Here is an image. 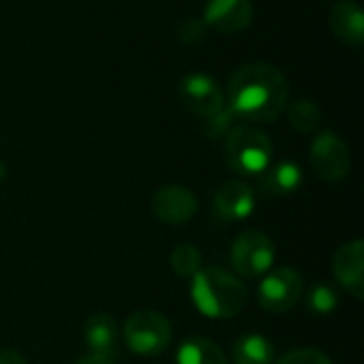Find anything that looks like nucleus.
<instances>
[{"mask_svg": "<svg viewBox=\"0 0 364 364\" xmlns=\"http://www.w3.org/2000/svg\"><path fill=\"white\" fill-rule=\"evenodd\" d=\"M275 364H333L322 352L311 350V348H303V350H292L288 354H284Z\"/></svg>", "mask_w": 364, "mask_h": 364, "instance_id": "22", "label": "nucleus"}, {"mask_svg": "<svg viewBox=\"0 0 364 364\" xmlns=\"http://www.w3.org/2000/svg\"><path fill=\"white\" fill-rule=\"evenodd\" d=\"M331 32L346 45L360 47L364 43L363 9L354 0H339L328 11Z\"/></svg>", "mask_w": 364, "mask_h": 364, "instance_id": "13", "label": "nucleus"}, {"mask_svg": "<svg viewBox=\"0 0 364 364\" xmlns=\"http://www.w3.org/2000/svg\"><path fill=\"white\" fill-rule=\"evenodd\" d=\"M301 183L303 171L299 164L290 160L277 162L260 175V188L269 196H290L301 188Z\"/></svg>", "mask_w": 364, "mask_h": 364, "instance_id": "15", "label": "nucleus"}, {"mask_svg": "<svg viewBox=\"0 0 364 364\" xmlns=\"http://www.w3.org/2000/svg\"><path fill=\"white\" fill-rule=\"evenodd\" d=\"M288 119L299 132H314L322 122V109L316 100L299 98L288 109Z\"/></svg>", "mask_w": 364, "mask_h": 364, "instance_id": "18", "label": "nucleus"}, {"mask_svg": "<svg viewBox=\"0 0 364 364\" xmlns=\"http://www.w3.org/2000/svg\"><path fill=\"white\" fill-rule=\"evenodd\" d=\"M290 98L288 79L269 62L239 66L228 81V111L250 122H275Z\"/></svg>", "mask_w": 364, "mask_h": 364, "instance_id": "1", "label": "nucleus"}, {"mask_svg": "<svg viewBox=\"0 0 364 364\" xmlns=\"http://www.w3.org/2000/svg\"><path fill=\"white\" fill-rule=\"evenodd\" d=\"M235 364H273L275 348L262 335H245L232 348Z\"/></svg>", "mask_w": 364, "mask_h": 364, "instance_id": "17", "label": "nucleus"}, {"mask_svg": "<svg viewBox=\"0 0 364 364\" xmlns=\"http://www.w3.org/2000/svg\"><path fill=\"white\" fill-rule=\"evenodd\" d=\"M192 303L196 309L213 320H228L239 316L247 305V288L241 279L224 269L207 267L192 277Z\"/></svg>", "mask_w": 364, "mask_h": 364, "instance_id": "2", "label": "nucleus"}, {"mask_svg": "<svg viewBox=\"0 0 364 364\" xmlns=\"http://www.w3.org/2000/svg\"><path fill=\"white\" fill-rule=\"evenodd\" d=\"M309 160L316 175L324 181H339L352 168L350 147L335 132H322L314 139L309 149Z\"/></svg>", "mask_w": 364, "mask_h": 364, "instance_id": "8", "label": "nucleus"}, {"mask_svg": "<svg viewBox=\"0 0 364 364\" xmlns=\"http://www.w3.org/2000/svg\"><path fill=\"white\" fill-rule=\"evenodd\" d=\"M177 364H228L222 348L205 337H190L177 350Z\"/></svg>", "mask_w": 364, "mask_h": 364, "instance_id": "16", "label": "nucleus"}, {"mask_svg": "<svg viewBox=\"0 0 364 364\" xmlns=\"http://www.w3.org/2000/svg\"><path fill=\"white\" fill-rule=\"evenodd\" d=\"M303 294V275L290 267H279L269 273L258 286V303L269 314L292 309Z\"/></svg>", "mask_w": 364, "mask_h": 364, "instance_id": "7", "label": "nucleus"}, {"mask_svg": "<svg viewBox=\"0 0 364 364\" xmlns=\"http://www.w3.org/2000/svg\"><path fill=\"white\" fill-rule=\"evenodd\" d=\"M77 364H113L109 358H105V356H98V354H87V356H83V358H79Z\"/></svg>", "mask_w": 364, "mask_h": 364, "instance_id": "24", "label": "nucleus"}, {"mask_svg": "<svg viewBox=\"0 0 364 364\" xmlns=\"http://www.w3.org/2000/svg\"><path fill=\"white\" fill-rule=\"evenodd\" d=\"M250 0H209L205 4V23L222 34H237L252 23Z\"/></svg>", "mask_w": 364, "mask_h": 364, "instance_id": "10", "label": "nucleus"}, {"mask_svg": "<svg viewBox=\"0 0 364 364\" xmlns=\"http://www.w3.org/2000/svg\"><path fill=\"white\" fill-rule=\"evenodd\" d=\"M205 28L207 23L203 19H196V17H186L179 21L177 26V38L183 43V45H198L205 36Z\"/></svg>", "mask_w": 364, "mask_h": 364, "instance_id": "21", "label": "nucleus"}, {"mask_svg": "<svg viewBox=\"0 0 364 364\" xmlns=\"http://www.w3.org/2000/svg\"><path fill=\"white\" fill-rule=\"evenodd\" d=\"M85 343L92 354L105 356L109 360L117 354V324L109 314H94L85 322Z\"/></svg>", "mask_w": 364, "mask_h": 364, "instance_id": "14", "label": "nucleus"}, {"mask_svg": "<svg viewBox=\"0 0 364 364\" xmlns=\"http://www.w3.org/2000/svg\"><path fill=\"white\" fill-rule=\"evenodd\" d=\"M0 364H26V358L15 350H0Z\"/></svg>", "mask_w": 364, "mask_h": 364, "instance_id": "23", "label": "nucleus"}, {"mask_svg": "<svg viewBox=\"0 0 364 364\" xmlns=\"http://www.w3.org/2000/svg\"><path fill=\"white\" fill-rule=\"evenodd\" d=\"M171 324L158 311H134L124 326L126 346L139 356H156L162 354L171 343Z\"/></svg>", "mask_w": 364, "mask_h": 364, "instance_id": "4", "label": "nucleus"}, {"mask_svg": "<svg viewBox=\"0 0 364 364\" xmlns=\"http://www.w3.org/2000/svg\"><path fill=\"white\" fill-rule=\"evenodd\" d=\"M6 177V166H4V162H0V181Z\"/></svg>", "mask_w": 364, "mask_h": 364, "instance_id": "25", "label": "nucleus"}, {"mask_svg": "<svg viewBox=\"0 0 364 364\" xmlns=\"http://www.w3.org/2000/svg\"><path fill=\"white\" fill-rule=\"evenodd\" d=\"M171 267L179 277H194L203 267V256L198 247L190 243H181L171 252Z\"/></svg>", "mask_w": 364, "mask_h": 364, "instance_id": "19", "label": "nucleus"}, {"mask_svg": "<svg viewBox=\"0 0 364 364\" xmlns=\"http://www.w3.org/2000/svg\"><path fill=\"white\" fill-rule=\"evenodd\" d=\"M339 307V294L328 284H318L307 294V309L316 316H331Z\"/></svg>", "mask_w": 364, "mask_h": 364, "instance_id": "20", "label": "nucleus"}, {"mask_svg": "<svg viewBox=\"0 0 364 364\" xmlns=\"http://www.w3.org/2000/svg\"><path fill=\"white\" fill-rule=\"evenodd\" d=\"M226 164L245 177H260L273 160L271 139L256 126L230 128L224 141Z\"/></svg>", "mask_w": 364, "mask_h": 364, "instance_id": "3", "label": "nucleus"}, {"mask_svg": "<svg viewBox=\"0 0 364 364\" xmlns=\"http://www.w3.org/2000/svg\"><path fill=\"white\" fill-rule=\"evenodd\" d=\"M154 215L171 226L190 222L198 211V200L192 190L183 186H164L151 196Z\"/></svg>", "mask_w": 364, "mask_h": 364, "instance_id": "9", "label": "nucleus"}, {"mask_svg": "<svg viewBox=\"0 0 364 364\" xmlns=\"http://www.w3.org/2000/svg\"><path fill=\"white\" fill-rule=\"evenodd\" d=\"M213 205L222 220L239 222L250 218L252 211L256 209V194L245 181L232 179L218 188L213 196Z\"/></svg>", "mask_w": 364, "mask_h": 364, "instance_id": "12", "label": "nucleus"}, {"mask_svg": "<svg viewBox=\"0 0 364 364\" xmlns=\"http://www.w3.org/2000/svg\"><path fill=\"white\" fill-rule=\"evenodd\" d=\"M232 267L243 277H260L275 262V245L260 230H245L230 250Z\"/></svg>", "mask_w": 364, "mask_h": 364, "instance_id": "5", "label": "nucleus"}, {"mask_svg": "<svg viewBox=\"0 0 364 364\" xmlns=\"http://www.w3.org/2000/svg\"><path fill=\"white\" fill-rule=\"evenodd\" d=\"M337 282L354 296H364V243L360 239L341 245L333 260Z\"/></svg>", "mask_w": 364, "mask_h": 364, "instance_id": "11", "label": "nucleus"}, {"mask_svg": "<svg viewBox=\"0 0 364 364\" xmlns=\"http://www.w3.org/2000/svg\"><path fill=\"white\" fill-rule=\"evenodd\" d=\"M179 100L181 105L203 119H211L226 109V96L220 83L203 73H192L183 77L179 85Z\"/></svg>", "mask_w": 364, "mask_h": 364, "instance_id": "6", "label": "nucleus"}]
</instances>
